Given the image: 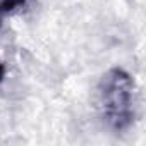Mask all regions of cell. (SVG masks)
<instances>
[{
    "mask_svg": "<svg viewBox=\"0 0 146 146\" xmlns=\"http://www.w3.org/2000/svg\"><path fill=\"white\" fill-rule=\"evenodd\" d=\"M98 103L110 127L127 129L134 120V81L124 69L113 67L98 84Z\"/></svg>",
    "mask_w": 146,
    "mask_h": 146,
    "instance_id": "1",
    "label": "cell"
},
{
    "mask_svg": "<svg viewBox=\"0 0 146 146\" xmlns=\"http://www.w3.org/2000/svg\"><path fill=\"white\" fill-rule=\"evenodd\" d=\"M24 4H26V0H0V19L14 12L16 9H19Z\"/></svg>",
    "mask_w": 146,
    "mask_h": 146,
    "instance_id": "2",
    "label": "cell"
},
{
    "mask_svg": "<svg viewBox=\"0 0 146 146\" xmlns=\"http://www.w3.org/2000/svg\"><path fill=\"white\" fill-rule=\"evenodd\" d=\"M4 78H5V65L0 62V83L4 81Z\"/></svg>",
    "mask_w": 146,
    "mask_h": 146,
    "instance_id": "3",
    "label": "cell"
}]
</instances>
